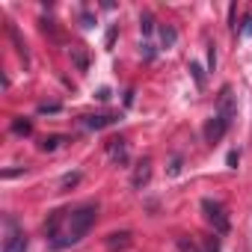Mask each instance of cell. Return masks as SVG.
Instances as JSON below:
<instances>
[{
	"instance_id": "6da1fadb",
	"label": "cell",
	"mask_w": 252,
	"mask_h": 252,
	"mask_svg": "<svg viewBox=\"0 0 252 252\" xmlns=\"http://www.w3.org/2000/svg\"><path fill=\"white\" fill-rule=\"evenodd\" d=\"M95 220H98V205H80V208L68 211V214H65V222H63V228H60V234L51 237L48 246L60 252V249H65V246L80 243V240L89 234V228L95 225Z\"/></svg>"
},
{
	"instance_id": "7a4b0ae2",
	"label": "cell",
	"mask_w": 252,
	"mask_h": 252,
	"mask_svg": "<svg viewBox=\"0 0 252 252\" xmlns=\"http://www.w3.org/2000/svg\"><path fill=\"white\" fill-rule=\"evenodd\" d=\"M27 246H30V240H27V234H24V228L18 225V220L15 217H3V252H27Z\"/></svg>"
},
{
	"instance_id": "3957f363",
	"label": "cell",
	"mask_w": 252,
	"mask_h": 252,
	"mask_svg": "<svg viewBox=\"0 0 252 252\" xmlns=\"http://www.w3.org/2000/svg\"><path fill=\"white\" fill-rule=\"evenodd\" d=\"M202 214H205V220L214 225V234H225V231L231 228L228 214H225V208H222L217 199H202Z\"/></svg>"
},
{
	"instance_id": "277c9868",
	"label": "cell",
	"mask_w": 252,
	"mask_h": 252,
	"mask_svg": "<svg viewBox=\"0 0 252 252\" xmlns=\"http://www.w3.org/2000/svg\"><path fill=\"white\" fill-rule=\"evenodd\" d=\"M217 116H222L228 125L237 119V104H234V92H231V86H222L220 101H217Z\"/></svg>"
},
{
	"instance_id": "5b68a950",
	"label": "cell",
	"mask_w": 252,
	"mask_h": 252,
	"mask_svg": "<svg viewBox=\"0 0 252 252\" xmlns=\"http://www.w3.org/2000/svg\"><path fill=\"white\" fill-rule=\"evenodd\" d=\"M228 128H231V125H228L222 116H211V119L205 122V140H208L211 146H217V143L228 134Z\"/></svg>"
},
{
	"instance_id": "8992f818",
	"label": "cell",
	"mask_w": 252,
	"mask_h": 252,
	"mask_svg": "<svg viewBox=\"0 0 252 252\" xmlns=\"http://www.w3.org/2000/svg\"><path fill=\"white\" fill-rule=\"evenodd\" d=\"M116 122H119V116H113V113H101V116H83V125H86V128H92V131L110 128V125H116Z\"/></svg>"
},
{
	"instance_id": "52a82bcc",
	"label": "cell",
	"mask_w": 252,
	"mask_h": 252,
	"mask_svg": "<svg viewBox=\"0 0 252 252\" xmlns=\"http://www.w3.org/2000/svg\"><path fill=\"white\" fill-rule=\"evenodd\" d=\"M149 178H152V160L146 158V160H140V163H137L131 184H134V187H143V184H149Z\"/></svg>"
},
{
	"instance_id": "ba28073f",
	"label": "cell",
	"mask_w": 252,
	"mask_h": 252,
	"mask_svg": "<svg viewBox=\"0 0 252 252\" xmlns=\"http://www.w3.org/2000/svg\"><path fill=\"white\" fill-rule=\"evenodd\" d=\"M107 246H110V252L128 249V246H131V231H116V234H110V237H107Z\"/></svg>"
},
{
	"instance_id": "9c48e42d",
	"label": "cell",
	"mask_w": 252,
	"mask_h": 252,
	"mask_svg": "<svg viewBox=\"0 0 252 252\" xmlns=\"http://www.w3.org/2000/svg\"><path fill=\"white\" fill-rule=\"evenodd\" d=\"M6 33H9V39H12V45H15V51L24 57V63L30 60V54H27V45H24V39H21V33H18V27L15 24H6Z\"/></svg>"
},
{
	"instance_id": "30bf717a",
	"label": "cell",
	"mask_w": 252,
	"mask_h": 252,
	"mask_svg": "<svg viewBox=\"0 0 252 252\" xmlns=\"http://www.w3.org/2000/svg\"><path fill=\"white\" fill-rule=\"evenodd\" d=\"M107 152L113 155V160L128 163V152H125V140H122V137H119V140H110V143H107Z\"/></svg>"
},
{
	"instance_id": "8fae6325",
	"label": "cell",
	"mask_w": 252,
	"mask_h": 252,
	"mask_svg": "<svg viewBox=\"0 0 252 252\" xmlns=\"http://www.w3.org/2000/svg\"><path fill=\"white\" fill-rule=\"evenodd\" d=\"M160 42H163V48H172L178 42V30L172 24H160Z\"/></svg>"
},
{
	"instance_id": "7c38bea8",
	"label": "cell",
	"mask_w": 252,
	"mask_h": 252,
	"mask_svg": "<svg viewBox=\"0 0 252 252\" xmlns=\"http://www.w3.org/2000/svg\"><path fill=\"white\" fill-rule=\"evenodd\" d=\"M12 131L18 137H30L33 134V122L30 119H12Z\"/></svg>"
},
{
	"instance_id": "4fadbf2b",
	"label": "cell",
	"mask_w": 252,
	"mask_h": 252,
	"mask_svg": "<svg viewBox=\"0 0 252 252\" xmlns=\"http://www.w3.org/2000/svg\"><path fill=\"white\" fill-rule=\"evenodd\" d=\"M190 74H193V80H196V86H199V89H205V83H208V77H205V68H202V65H199L196 60L190 63Z\"/></svg>"
},
{
	"instance_id": "5bb4252c",
	"label": "cell",
	"mask_w": 252,
	"mask_h": 252,
	"mask_svg": "<svg viewBox=\"0 0 252 252\" xmlns=\"http://www.w3.org/2000/svg\"><path fill=\"white\" fill-rule=\"evenodd\" d=\"M140 30H143V36L155 33V15H152V12H143V15H140Z\"/></svg>"
},
{
	"instance_id": "9a60e30c",
	"label": "cell",
	"mask_w": 252,
	"mask_h": 252,
	"mask_svg": "<svg viewBox=\"0 0 252 252\" xmlns=\"http://www.w3.org/2000/svg\"><path fill=\"white\" fill-rule=\"evenodd\" d=\"M71 60H74V65H77L80 71H86V68H89V60H86L83 48H71Z\"/></svg>"
},
{
	"instance_id": "2e32d148",
	"label": "cell",
	"mask_w": 252,
	"mask_h": 252,
	"mask_svg": "<svg viewBox=\"0 0 252 252\" xmlns=\"http://www.w3.org/2000/svg\"><path fill=\"white\" fill-rule=\"evenodd\" d=\"M63 143H65V140H63V137H57V134H54V137H45V140H42V152H57Z\"/></svg>"
},
{
	"instance_id": "e0dca14e",
	"label": "cell",
	"mask_w": 252,
	"mask_h": 252,
	"mask_svg": "<svg viewBox=\"0 0 252 252\" xmlns=\"http://www.w3.org/2000/svg\"><path fill=\"white\" fill-rule=\"evenodd\" d=\"M77 184H80V172H71V175H65V178L60 181L63 190H71V187H77Z\"/></svg>"
},
{
	"instance_id": "ac0fdd59",
	"label": "cell",
	"mask_w": 252,
	"mask_h": 252,
	"mask_svg": "<svg viewBox=\"0 0 252 252\" xmlns=\"http://www.w3.org/2000/svg\"><path fill=\"white\" fill-rule=\"evenodd\" d=\"M178 249H181V252H199L196 243H193L190 237H178Z\"/></svg>"
},
{
	"instance_id": "d6986e66",
	"label": "cell",
	"mask_w": 252,
	"mask_h": 252,
	"mask_svg": "<svg viewBox=\"0 0 252 252\" xmlns=\"http://www.w3.org/2000/svg\"><path fill=\"white\" fill-rule=\"evenodd\" d=\"M205 252H222V249H220V237H214V234L205 237Z\"/></svg>"
},
{
	"instance_id": "ffe728a7",
	"label": "cell",
	"mask_w": 252,
	"mask_h": 252,
	"mask_svg": "<svg viewBox=\"0 0 252 252\" xmlns=\"http://www.w3.org/2000/svg\"><path fill=\"white\" fill-rule=\"evenodd\" d=\"M208 68H211V71L217 68V48H214V45H208Z\"/></svg>"
},
{
	"instance_id": "44dd1931",
	"label": "cell",
	"mask_w": 252,
	"mask_h": 252,
	"mask_svg": "<svg viewBox=\"0 0 252 252\" xmlns=\"http://www.w3.org/2000/svg\"><path fill=\"white\" fill-rule=\"evenodd\" d=\"M80 24H83L86 30H89V27H95V15H92V12H83V15H80Z\"/></svg>"
},
{
	"instance_id": "7402d4cb",
	"label": "cell",
	"mask_w": 252,
	"mask_h": 252,
	"mask_svg": "<svg viewBox=\"0 0 252 252\" xmlns=\"http://www.w3.org/2000/svg\"><path fill=\"white\" fill-rule=\"evenodd\" d=\"M225 163H228L231 169H237V163H240V155H237V152H228V158H225Z\"/></svg>"
},
{
	"instance_id": "603a6c76",
	"label": "cell",
	"mask_w": 252,
	"mask_h": 252,
	"mask_svg": "<svg viewBox=\"0 0 252 252\" xmlns=\"http://www.w3.org/2000/svg\"><path fill=\"white\" fill-rule=\"evenodd\" d=\"M143 57H146V60H155V57H158L155 45H143Z\"/></svg>"
},
{
	"instance_id": "cb8c5ba5",
	"label": "cell",
	"mask_w": 252,
	"mask_h": 252,
	"mask_svg": "<svg viewBox=\"0 0 252 252\" xmlns=\"http://www.w3.org/2000/svg\"><path fill=\"white\" fill-rule=\"evenodd\" d=\"M116 33H119L116 27H110V30H107V48H113V42H116Z\"/></svg>"
},
{
	"instance_id": "d4e9b609",
	"label": "cell",
	"mask_w": 252,
	"mask_h": 252,
	"mask_svg": "<svg viewBox=\"0 0 252 252\" xmlns=\"http://www.w3.org/2000/svg\"><path fill=\"white\" fill-rule=\"evenodd\" d=\"M60 110V104H42L39 107V113H57Z\"/></svg>"
},
{
	"instance_id": "484cf974",
	"label": "cell",
	"mask_w": 252,
	"mask_h": 252,
	"mask_svg": "<svg viewBox=\"0 0 252 252\" xmlns=\"http://www.w3.org/2000/svg\"><path fill=\"white\" fill-rule=\"evenodd\" d=\"M178 172H181V158H175L172 166H169V175H178Z\"/></svg>"
},
{
	"instance_id": "4316f807",
	"label": "cell",
	"mask_w": 252,
	"mask_h": 252,
	"mask_svg": "<svg viewBox=\"0 0 252 252\" xmlns=\"http://www.w3.org/2000/svg\"><path fill=\"white\" fill-rule=\"evenodd\" d=\"M240 30H243V33H246V36H252V15H249V18H246V21H243V24H240Z\"/></svg>"
},
{
	"instance_id": "83f0119b",
	"label": "cell",
	"mask_w": 252,
	"mask_h": 252,
	"mask_svg": "<svg viewBox=\"0 0 252 252\" xmlns=\"http://www.w3.org/2000/svg\"><path fill=\"white\" fill-rule=\"evenodd\" d=\"M228 24L237 27V12H234V6H228Z\"/></svg>"
},
{
	"instance_id": "f1b7e54d",
	"label": "cell",
	"mask_w": 252,
	"mask_h": 252,
	"mask_svg": "<svg viewBox=\"0 0 252 252\" xmlns=\"http://www.w3.org/2000/svg\"><path fill=\"white\" fill-rule=\"evenodd\" d=\"M95 98H98V101H110V89H107V86H104V89H98V95H95Z\"/></svg>"
},
{
	"instance_id": "f546056e",
	"label": "cell",
	"mask_w": 252,
	"mask_h": 252,
	"mask_svg": "<svg viewBox=\"0 0 252 252\" xmlns=\"http://www.w3.org/2000/svg\"><path fill=\"white\" fill-rule=\"evenodd\" d=\"M125 104H128V107L134 104V89H128V92H125Z\"/></svg>"
}]
</instances>
